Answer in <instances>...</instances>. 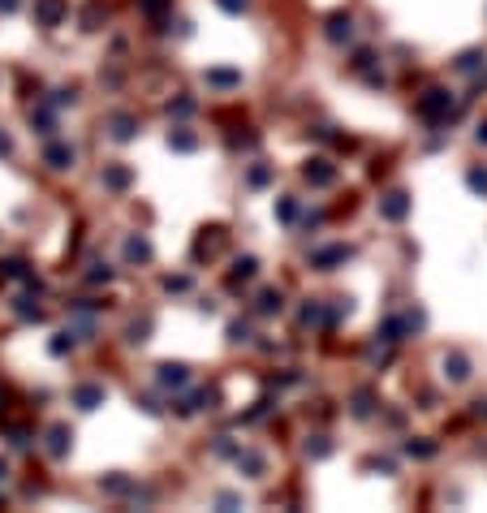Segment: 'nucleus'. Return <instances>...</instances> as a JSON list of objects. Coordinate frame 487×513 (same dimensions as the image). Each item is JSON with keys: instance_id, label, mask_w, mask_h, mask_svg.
I'll return each instance as SVG.
<instances>
[{"instance_id": "obj_14", "label": "nucleus", "mask_w": 487, "mask_h": 513, "mask_svg": "<svg viewBox=\"0 0 487 513\" xmlns=\"http://www.w3.org/2000/svg\"><path fill=\"white\" fill-rule=\"evenodd\" d=\"M125 254H130V259H147V254H151V246H147L143 238H134L130 246H125Z\"/></svg>"}, {"instance_id": "obj_18", "label": "nucleus", "mask_w": 487, "mask_h": 513, "mask_svg": "<svg viewBox=\"0 0 487 513\" xmlns=\"http://www.w3.org/2000/svg\"><path fill=\"white\" fill-rule=\"evenodd\" d=\"M48 449H52L57 457L65 453V427H52V445H48Z\"/></svg>"}, {"instance_id": "obj_24", "label": "nucleus", "mask_w": 487, "mask_h": 513, "mask_svg": "<svg viewBox=\"0 0 487 513\" xmlns=\"http://www.w3.org/2000/svg\"><path fill=\"white\" fill-rule=\"evenodd\" d=\"M143 9H147V13H160V9H164V0H143Z\"/></svg>"}, {"instance_id": "obj_19", "label": "nucleus", "mask_w": 487, "mask_h": 513, "mask_svg": "<svg viewBox=\"0 0 487 513\" xmlns=\"http://www.w3.org/2000/svg\"><path fill=\"white\" fill-rule=\"evenodd\" d=\"M220 9H224V13H242L246 0H220Z\"/></svg>"}, {"instance_id": "obj_27", "label": "nucleus", "mask_w": 487, "mask_h": 513, "mask_svg": "<svg viewBox=\"0 0 487 513\" xmlns=\"http://www.w3.org/2000/svg\"><path fill=\"white\" fill-rule=\"evenodd\" d=\"M5 475H9V466H5V461H0V483H5Z\"/></svg>"}, {"instance_id": "obj_22", "label": "nucleus", "mask_w": 487, "mask_h": 513, "mask_svg": "<svg viewBox=\"0 0 487 513\" xmlns=\"http://www.w3.org/2000/svg\"><path fill=\"white\" fill-rule=\"evenodd\" d=\"M268 177H272V168H254V173H250V186H263Z\"/></svg>"}, {"instance_id": "obj_28", "label": "nucleus", "mask_w": 487, "mask_h": 513, "mask_svg": "<svg viewBox=\"0 0 487 513\" xmlns=\"http://www.w3.org/2000/svg\"><path fill=\"white\" fill-rule=\"evenodd\" d=\"M479 143H487V125H483V130H479Z\"/></svg>"}, {"instance_id": "obj_20", "label": "nucleus", "mask_w": 487, "mask_h": 513, "mask_svg": "<svg viewBox=\"0 0 487 513\" xmlns=\"http://www.w3.org/2000/svg\"><path fill=\"white\" fill-rule=\"evenodd\" d=\"M173 113H177V117H186V113H194V99H177V104H173Z\"/></svg>"}, {"instance_id": "obj_17", "label": "nucleus", "mask_w": 487, "mask_h": 513, "mask_svg": "<svg viewBox=\"0 0 487 513\" xmlns=\"http://www.w3.org/2000/svg\"><path fill=\"white\" fill-rule=\"evenodd\" d=\"M160 380H164V384H186V371H182V367H164Z\"/></svg>"}, {"instance_id": "obj_25", "label": "nucleus", "mask_w": 487, "mask_h": 513, "mask_svg": "<svg viewBox=\"0 0 487 513\" xmlns=\"http://www.w3.org/2000/svg\"><path fill=\"white\" fill-rule=\"evenodd\" d=\"M5 151H9V138H5V134H0V156H5Z\"/></svg>"}, {"instance_id": "obj_12", "label": "nucleus", "mask_w": 487, "mask_h": 513, "mask_svg": "<svg viewBox=\"0 0 487 513\" xmlns=\"http://www.w3.org/2000/svg\"><path fill=\"white\" fill-rule=\"evenodd\" d=\"M328 35L337 39V43H341V39H349V17H332V31H328Z\"/></svg>"}, {"instance_id": "obj_16", "label": "nucleus", "mask_w": 487, "mask_h": 513, "mask_svg": "<svg viewBox=\"0 0 487 513\" xmlns=\"http://www.w3.org/2000/svg\"><path fill=\"white\" fill-rule=\"evenodd\" d=\"M345 254H349L345 246H332V250H324V254H319V263H341Z\"/></svg>"}, {"instance_id": "obj_10", "label": "nucleus", "mask_w": 487, "mask_h": 513, "mask_svg": "<svg viewBox=\"0 0 487 513\" xmlns=\"http://www.w3.org/2000/svg\"><path fill=\"white\" fill-rule=\"evenodd\" d=\"M259 311H263V315H272V311H280V294H276V289H268V294L259 298Z\"/></svg>"}, {"instance_id": "obj_2", "label": "nucleus", "mask_w": 487, "mask_h": 513, "mask_svg": "<svg viewBox=\"0 0 487 513\" xmlns=\"http://www.w3.org/2000/svg\"><path fill=\"white\" fill-rule=\"evenodd\" d=\"M35 13L43 27H57V22L65 17V0H35Z\"/></svg>"}, {"instance_id": "obj_1", "label": "nucleus", "mask_w": 487, "mask_h": 513, "mask_svg": "<svg viewBox=\"0 0 487 513\" xmlns=\"http://www.w3.org/2000/svg\"><path fill=\"white\" fill-rule=\"evenodd\" d=\"M419 108H423V117H449V108H453V99H449V91H427Z\"/></svg>"}, {"instance_id": "obj_21", "label": "nucleus", "mask_w": 487, "mask_h": 513, "mask_svg": "<svg viewBox=\"0 0 487 513\" xmlns=\"http://www.w3.org/2000/svg\"><path fill=\"white\" fill-rule=\"evenodd\" d=\"M134 130H130V117H117V138H130Z\"/></svg>"}, {"instance_id": "obj_11", "label": "nucleus", "mask_w": 487, "mask_h": 513, "mask_svg": "<svg viewBox=\"0 0 487 513\" xmlns=\"http://www.w3.org/2000/svg\"><path fill=\"white\" fill-rule=\"evenodd\" d=\"M470 190H479V194H487V168H470Z\"/></svg>"}, {"instance_id": "obj_7", "label": "nucleus", "mask_w": 487, "mask_h": 513, "mask_svg": "<svg viewBox=\"0 0 487 513\" xmlns=\"http://www.w3.org/2000/svg\"><path fill=\"white\" fill-rule=\"evenodd\" d=\"M444 371L461 384V380H466L470 375V363H466V358H461V354H453V358H444Z\"/></svg>"}, {"instance_id": "obj_6", "label": "nucleus", "mask_w": 487, "mask_h": 513, "mask_svg": "<svg viewBox=\"0 0 487 513\" xmlns=\"http://www.w3.org/2000/svg\"><path fill=\"white\" fill-rule=\"evenodd\" d=\"M48 164H52V168H69L73 164V151L61 147V143H52V147H48Z\"/></svg>"}, {"instance_id": "obj_9", "label": "nucleus", "mask_w": 487, "mask_h": 513, "mask_svg": "<svg viewBox=\"0 0 487 513\" xmlns=\"http://www.w3.org/2000/svg\"><path fill=\"white\" fill-rule=\"evenodd\" d=\"M208 82H216V87H238L242 78H238V73H228V69H216V73H208Z\"/></svg>"}, {"instance_id": "obj_8", "label": "nucleus", "mask_w": 487, "mask_h": 513, "mask_svg": "<svg viewBox=\"0 0 487 513\" xmlns=\"http://www.w3.org/2000/svg\"><path fill=\"white\" fill-rule=\"evenodd\" d=\"M104 182H108L112 190H121V186H130V168H108V173H104Z\"/></svg>"}, {"instance_id": "obj_3", "label": "nucleus", "mask_w": 487, "mask_h": 513, "mask_svg": "<svg viewBox=\"0 0 487 513\" xmlns=\"http://www.w3.org/2000/svg\"><path fill=\"white\" fill-rule=\"evenodd\" d=\"M332 177H337V168H332L328 160H311V164H306V182H311V186H328Z\"/></svg>"}, {"instance_id": "obj_13", "label": "nucleus", "mask_w": 487, "mask_h": 513, "mask_svg": "<svg viewBox=\"0 0 487 513\" xmlns=\"http://www.w3.org/2000/svg\"><path fill=\"white\" fill-rule=\"evenodd\" d=\"M246 276H254V259H238L233 263V285H238V280H246Z\"/></svg>"}, {"instance_id": "obj_5", "label": "nucleus", "mask_w": 487, "mask_h": 513, "mask_svg": "<svg viewBox=\"0 0 487 513\" xmlns=\"http://www.w3.org/2000/svg\"><path fill=\"white\" fill-rule=\"evenodd\" d=\"M73 401H78L82 410H95L99 401H104V389H95V384H82V389L73 393Z\"/></svg>"}, {"instance_id": "obj_15", "label": "nucleus", "mask_w": 487, "mask_h": 513, "mask_svg": "<svg viewBox=\"0 0 487 513\" xmlns=\"http://www.w3.org/2000/svg\"><path fill=\"white\" fill-rule=\"evenodd\" d=\"M173 147H177V151H194V134L177 130V134H173Z\"/></svg>"}, {"instance_id": "obj_23", "label": "nucleus", "mask_w": 487, "mask_h": 513, "mask_svg": "<svg viewBox=\"0 0 487 513\" xmlns=\"http://www.w3.org/2000/svg\"><path fill=\"white\" fill-rule=\"evenodd\" d=\"M69 345H73V341H69V332H61V337H57V341H52V354H65V349H69Z\"/></svg>"}, {"instance_id": "obj_26", "label": "nucleus", "mask_w": 487, "mask_h": 513, "mask_svg": "<svg viewBox=\"0 0 487 513\" xmlns=\"http://www.w3.org/2000/svg\"><path fill=\"white\" fill-rule=\"evenodd\" d=\"M13 5H17V0H0V9H5V13H9V9H13Z\"/></svg>"}, {"instance_id": "obj_4", "label": "nucleus", "mask_w": 487, "mask_h": 513, "mask_svg": "<svg viewBox=\"0 0 487 513\" xmlns=\"http://www.w3.org/2000/svg\"><path fill=\"white\" fill-rule=\"evenodd\" d=\"M379 212L388 216V220H401L405 212H409V198L405 194H384V203H379Z\"/></svg>"}]
</instances>
